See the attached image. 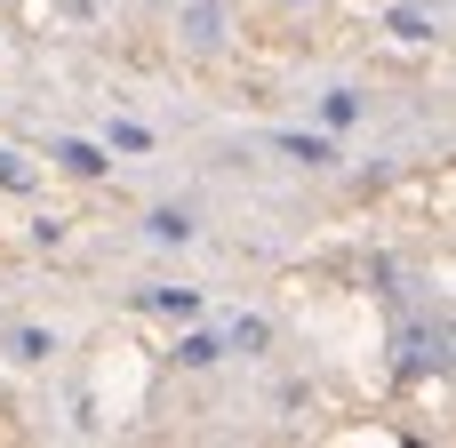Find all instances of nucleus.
Masks as SVG:
<instances>
[{
  "label": "nucleus",
  "mask_w": 456,
  "mask_h": 448,
  "mask_svg": "<svg viewBox=\"0 0 456 448\" xmlns=\"http://www.w3.org/2000/svg\"><path fill=\"white\" fill-rule=\"evenodd\" d=\"M56 160H64L72 176H96V168H104V152H96V144H72V136L56 144Z\"/></svg>",
  "instance_id": "obj_1"
},
{
  "label": "nucleus",
  "mask_w": 456,
  "mask_h": 448,
  "mask_svg": "<svg viewBox=\"0 0 456 448\" xmlns=\"http://www.w3.org/2000/svg\"><path fill=\"white\" fill-rule=\"evenodd\" d=\"M176 361H184V369H208V361H216V345H208V337H184V345H176Z\"/></svg>",
  "instance_id": "obj_2"
},
{
  "label": "nucleus",
  "mask_w": 456,
  "mask_h": 448,
  "mask_svg": "<svg viewBox=\"0 0 456 448\" xmlns=\"http://www.w3.org/2000/svg\"><path fill=\"white\" fill-rule=\"evenodd\" d=\"M184 232H192V224H184L176 208H160V216H152V240H184Z\"/></svg>",
  "instance_id": "obj_3"
},
{
  "label": "nucleus",
  "mask_w": 456,
  "mask_h": 448,
  "mask_svg": "<svg viewBox=\"0 0 456 448\" xmlns=\"http://www.w3.org/2000/svg\"><path fill=\"white\" fill-rule=\"evenodd\" d=\"M0 184H16V192H24V184H32V168H24L16 152H0Z\"/></svg>",
  "instance_id": "obj_4"
}]
</instances>
